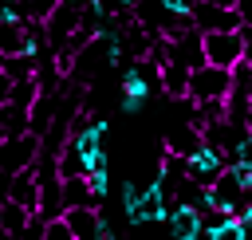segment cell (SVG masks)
I'll return each instance as SVG.
<instances>
[{"label":"cell","mask_w":252,"mask_h":240,"mask_svg":"<svg viewBox=\"0 0 252 240\" xmlns=\"http://www.w3.org/2000/svg\"><path fill=\"white\" fill-rule=\"evenodd\" d=\"M165 59L181 63L185 71L201 67V63H205V51H201V31H197V28H181V31H173V35H165Z\"/></svg>","instance_id":"7"},{"label":"cell","mask_w":252,"mask_h":240,"mask_svg":"<svg viewBox=\"0 0 252 240\" xmlns=\"http://www.w3.org/2000/svg\"><path fill=\"white\" fill-rule=\"evenodd\" d=\"M193 240H209V236H205V232H201V236H193Z\"/></svg>","instance_id":"31"},{"label":"cell","mask_w":252,"mask_h":240,"mask_svg":"<svg viewBox=\"0 0 252 240\" xmlns=\"http://www.w3.org/2000/svg\"><path fill=\"white\" fill-rule=\"evenodd\" d=\"M232 8H236V16H240V28H252V0H236Z\"/></svg>","instance_id":"25"},{"label":"cell","mask_w":252,"mask_h":240,"mask_svg":"<svg viewBox=\"0 0 252 240\" xmlns=\"http://www.w3.org/2000/svg\"><path fill=\"white\" fill-rule=\"evenodd\" d=\"M43 228H47V216L35 209V212H28V220H24V228L16 232V240H43Z\"/></svg>","instance_id":"20"},{"label":"cell","mask_w":252,"mask_h":240,"mask_svg":"<svg viewBox=\"0 0 252 240\" xmlns=\"http://www.w3.org/2000/svg\"><path fill=\"white\" fill-rule=\"evenodd\" d=\"M165 224H169V236H173V240H193V236H201V212L189 209V205H169Z\"/></svg>","instance_id":"12"},{"label":"cell","mask_w":252,"mask_h":240,"mask_svg":"<svg viewBox=\"0 0 252 240\" xmlns=\"http://www.w3.org/2000/svg\"><path fill=\"white\" fill-rule=\"evenodd\" d=\"M43 240H75V236H71V228H67V220H63V216H47Z\"/></svg>","instance_id":"22"},{"label":"cell","mask_w":252,"mask_h":240,"mask_svg":"<svg viewBox=\"0 0 252 240\" xmlns=\"http://www.w3.org/2000/svg\"><path fill=\"white\" fill-rule=\"evenodd\" d=\"M8 201H12V205H20V209H28V212H35V209H39V181H35V165H28V169L12 173V193H8Z\"/></svg>","instance_id":"11"},{"label":"cell","mask_w":252,"mask_h":240,"mask_svg":"<svg viewBox=\"0 0 252 240\" xmlns=\"http://www.w3.org/2000/svg\"><path fill=\"white\" fill-rule=\"evenodd\" d=\"M0 20H24L20 16V0H0Z\"/></svg>","instance_id":"24"},{"label":"cell","mask_w":252,"mask_h":240,"mask_svg":"<svg viewBox=\"0 0 252 240\" xmlns=\"http://www.w3.org/2000/svg\"><path fill=\"white\" fill-rule=\"evenodd\" d=\"M244 63L252 67V28H244Z\"/></svg>","instance_id":"28"},{"label":"cell","mask_w":252,"mask_h":240,"mask_svg":"<svg viewBox=\"0 0 252 240\" xmlns=\"http://www.w3.org/2000/svg\"><path fill=\"white\" fill-rule=\"evenodd\" d=\"M205 197H209V209H220V212H228V216H236V209L248 201V197H244L240 177H236L228 165L217 173V181H213V185H205Z\"/></svg>","instance_id":"4"},{"label":"cell","mask_w":252,"mask_h":240,"mask_svg":"<svg viewBox=\"0 0 252 240\" xmlns=\"http://www.w3.org/2000/svg\"><path fill=\"white\" fill-rule=\"evenodd\" d=\"M228 161H240V165H252V130H244L236 142H232V150H228Z\"/></svg>","instance_id":"21"},{"label":"cell","mask_w":252,"mask_h":240,"mask_svg":"<svg viewBox=\"0 0 252 240\" xmlns=\"http://www.w3.org/2000/svg\"><path fill=\"white\" fill-rule=\"evenodd\" d=\"M228 165V157L217 150V146H209V142H201L189 157H185V177L189 181H197V185H213L217 181V173Z\"/></svg>","instance_id":"6"},{"label":"cell","mask_w":252,"mask_h":240,"mask_svg":"<svg viewBox=\"0 0 252 240\" xmlns=\"http://www.w3.org/2000/svg\"><path fill=\"white\" fill-rule=\"evenodd\" d=\"M83 181H87V189H91L94 205H98V201H106V193H110V169H91V173H83Z\"/></svg>","instance_id":"19"},{"label":"cell","mask_w":252,"mask_h":240,"mask_svg":"<svg viewBox=\"0 0 252 240\" xmlns=\"http://www.w3.org/2000/svg\"><path fill=\"white\" fill-rule=\"evenodd\" d=\"M146 98H150V79H146L142 63H134L122 71V114H138L146 106Z\"/></svg>","instance_id":"10"},{"label":"cell","mask_w":252,"mask_h":240,"mask_svg":"<svg viewBox=\"0 0 252 240\" xmlns=\"http://www.w3.org/2000/svg\"><path fill=\"white\" fill-rule=\"evenodd\" d=\"M35 157H39V134H32V130L8 134L0 142V169H8V173H20V169L35 165Z\"/></svg>","instance_id":"3"},{"label":"cell","mask_w":252,"mask_h":240,"mask_svg":"<svg viewBox=\"0 0 252 240\" xmlns=\"http://www.w3.org/2000/svg\"><path fill=\"white\" fill-rule=\"evenodd\" d=\"M4 138H8V134H4V130H0V142H4Z\"/></svg>","instance_id":"32"},{"label":"cell","mask_w":252,"mask_h":240,"mask_svg":"<svg viewBox=\"0 0 252 240\" xmlns=\"http://www.w3.org/2000/svg\"><path fill=\"white\" fill-rule=\"evenodd\" d=\"M201 51L209 67H240L244 63V28L236 31H201Z\"/></svg>","instance_id":"2"},{"label":"cell","mask_w":252,"mask_h":240,"mask_svg":"<svg viewBox=\"0 0 252 240\" xmlns=\"http://www.w3.org/2000/svg\"><path fill=\"white\" fill-rule=\"evenodd\" d=\"M12 87H16V79L0 67V102H8V94H12Z\"/></svg>","instance_id":"26"},{"label":"cell","mask_w":252,"mask_h":240,"mask_svg":"<svg viewBox=\"0 0 252 240\" xmlns=\"http://www.w3.org/2000/svg\"><path fill=\"white\" fill-rule=\"evenodd\" d=\"M106 130H110V122L106 118H91V122H79L75 130H67V150L71 153H79V161H87L91 153H98L102 150V138H106Z\"/></svg>","instance_id":"8"},{"label":"cell","mask_w":252,"mask_h":240,"mask_svg":"<svg viewBox=\"0 0 252 240\" xmlns=\"http://www.w3.org/2000/svg\"><path fill=\"white\" fill-rule=\"evenodd\" d=\"M158 75H161V90L169 98H185V87H189V71L173 59H161L158 63Z\"/></svg>","instance_id":"14"},{"label":"cell","mask_w":252,"mask_h":240,"mask_svg":"<svg viewBox=\"0 0 252 240\" xmlns=\"http://www.w3.org/2000/svg\"><path fill=\"white\" fill-rule=\"evenodd\" d=\"M8 193H12V173H8V169H0V205L8 201Z\"/></svg>","instance_id":"27"},{"label":"cell","mask_w":252,"mask_h":240,"mask_svg":"<svg viewBox=\"0 0 252 240\" xmlns=\"http://www.w3.org/2000/svg\"><path fill=\"white\" fill-rule=\"evenodd\" d=\"M228 94H232V71H228V67H209V63H201V67L189 71L185 98H189L193 106H201V102H224Z\"/></svg>","instance_id":"1"},{"label":"cell","mask_w":252,"mask_h":240,"mask_svg":"<svg viewBox=\"0 0 252 240\" xmlns=\"http://www.w3.org/2000/svg\"><path fill=\"white\" fill-rule=\"evenodd\" d=\"M209 240H248V232H244V224H240V216H224L213 232H205Z\"/></svg>","instance_id":"18"},{"label":"cell","mask_w":252,"mask_h":240,"mask_svg":"<svg viewBox=\"0 0 252 240\" xmlns=\"http://www.w3.org/2000/svg\"><path fill=\"white\" fill-rule=\"evenodd\" d=\"M24 220H28V209H20V205H12V201L0 205V228L12 232V240H16V232L24 228Z\"/></svg>","instance_id":"16"},{"label":"cell","mask_w":252,"mask_h":240,"mask_svg":"<svg viewBox=\"0 0 252 240\" xmlns=\"http://www.w3.org/2000/svg\"><path fill=\"white\" fill-rule=\"evenodd\" d=\"M201 142H205V138H201V126H197V122H185V126H177V130L169 134L165 150H169L173 157H189V153H193Z\"/></svg>","instance_id":"15"},{"label":"cell","mask_w":252,"mask_h":240,"mask_svg":"<svg viewBox=\"0 0 252 240\" xmlns=\"http://www.w3.org/2000/svg\"><path fill=\"white\" fill-rule=\"evenodd\" d=\"M138 205H142V185L138 181H122V212L130 224H138Z\"/></svg>","instance_id":"17"},{"label":"cell","mask_w":252,"mask_h":240,"mask_svg":"<svg viewBox=\"0 0 252 240\" xmlns=\"http://www.w3.org/2000/svg\"><path fill=\"white\" fill-rule=\"evenodd\" d=\"M189 24L197 31H236L240 16H236V8H224V4H213V0H197L193 12H189Z\"/></svg>","instance_id":"5"},{"label":"cell","mask_w":252,"mask_h":240,"mask_svg":"<svg viewBox=\"0 0 252 240\" xmlns=\"http://www.w3.org/2000/svg\"><path fill=\"white\" fill-rule=\"evenodd\" d=\"M228 169H232V173L240 177V185H244V189H252V165H240V161H228Z\"/></svg>","instance_id":"23"},{"label":"cell","mask_w":252,"mask_h":240,"mask_svg":"<svg viewBox=\"0 0 252 240\" xmlns=\"http://www.w3.org/2000/svg\"><path fill=\"white\" fill-rule=\"evenodd\" d=\"M24 47H28L24 20H0V55L16 59V55H24Z\"/></svg>","instance_id":"13"},{"label":"cell","mask_w":252,"mask_h":240,"mask_svg":"<svg viewBox=\"0 0 252 240\" xmlns=\"http://www.w3.org/2000/svg\"><path fill=\"white\" fill-rule=\"evenodd\" d=\"M114 4H118V8H134L138 0H114Z\"/></svg>","instance_id":"30"},{"label":"cell","mask_w":252,"mask_h":240,"mask_svg":"<svg viewBox=\"0 0 252 240\" xmlns=\"http://www.w3.org/2000/svg\"><path fill=\"white\" fill-rule=\"evenodd\" d=\"M59 216L67 220V228H71L75 240H94L98 228H106V216L98 212V205H67Z\"/></svg>","instance_id":"9"},{"label":"cell","mask_w":252,"mask_h":240,"mask_svg":"<svg viewBox=\"0 0 252 240\" xmlns=\"http://www.w3.org/2000/svg\"><path fill=\"white\" fill-rule=\"evenodd\" d=\"M94 240H118V236H114V232H110V224H106V228H98V236H94Z\"/></svg>","instance_id":"29"}]
</instances>
